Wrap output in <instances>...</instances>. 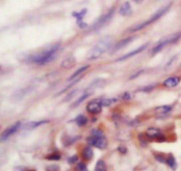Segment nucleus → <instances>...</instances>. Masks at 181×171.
Segmentation results:
<instances>
[{
	"label": "nucleus",
	"instance_id": "1",
	"mask_svg": "<svg viewBox=\"0 0 181 171\" xmlns=\"http://www.w3.org/2000/svg\"><path fill=\"white\" fill-rule=\"evenodd\" d=\"M59 45L60 44H56L50 48L44 50V52L35 55H31L28 60L29 62H33L38 65H44L49 62H51L57 56L58 51L59 50Z\"/></svg>",
	"mask_w": 181,
	"mask_h": 171
},
{
	"label": "nucleus",
	"instance_id": "2",
	"mask_svg": "<svg viewBox=\"0 0 181 171\" xmlns=\"http://www.w3.org/2000/svg\"><path fill=\"white\" fill-rule=\"evenodd\" d=\"M112 39L110 37H106L101 39L96 45H94L92 49L89 50L87 52V58L88 60H95L99 58L102 53L108 51L111 45Z\"/></svg>",
	"mask_w": 181,
	"mask_h": 171
},
{
	"label": "nucleus",
	"instance_id": "3",
	"mask_svg": "<svg viewBox=\"0 0 181 171\" xmlns=\"http://www.w3.org/2000/svg\"><path fill=\"white\" fill-rule=\"evenodd\" d=\"M87 144L90 146H94L99 149H105L107 147V140L100 129H94L91 131L90 137H87Z\"/></svg>",
	"mask_w": 181,
	"mask_h": 171
},
{
	"label": "nucleus",
	"instance_id": "4",
	"mask_svg": "<svg viewBox=\"0 0 181 171\" xmlns=\"http://www.w3.org/2000/svg\"><path fill=\"white\" fill-rule=\"evenodd\" d=\"M170 8H171V5H168L166 6H164V7L161 8V9L158 10L155 14H153L152 16H151L150 19H148V21H146L144 22L141 23V24H139V25H136V26L133 27V28H132L130 30V31H132V32H135V31H138V30H142L143 28L147 27L148 25H149V24H151V23L156 22V21H157L158 19H160L162 16H164V15L166 14Z\"/></svg>",
	"mask_w": 181,
	"mask_h": 171
},
{
	"label": "nucleus",
	"instance_id": "5",
	"mask_svg": "<svg viewBox=\"0 0 181 171\" xmlns=\"http://www.w3.org/2000/svg\"><path fill=\"white\" fill-rule=\"evenodd\" d=\"M181 37V33H177V34H173L170 37H166L163 40H161L159 43L157 45H156L151 51V53L152 54H156L157 52H159L160 51H162L165 46H167L168 45H171V44H173V43H176L179 38Z\"/></svg>",
	"mask_w": 181,
	"mask_h": 171
},
{
	"label": "nucleus",
	"instance_id": "6",
	"mask_svg": "<svg viewBox=\"0 0 181 171\" xmlns=\"http://www.w3.org/2000/svg\"><path fill=\"white\" fill-rule=\"evenodd\" d=\"M114 12H115V9L113 8V9H111L109 13H107L106 14L102 15L100 19H98V20L94 23V25L92 26L91 30H100L101 28H102V27H103L106 23L110 22V20L111 19L112 15L114 14Z\"/></svg>",
	"mask_w": 181,
	"mask_h": 171
},
{
	"label": "nucleus",
	"instance_id": "7",
	"mask_svg": "<svg viewBox=\"0 0 181 171\" xmlns=\"http://www.w3.org/2000/svg\"><path fill=\"white\" fill-rule=\"evenodd\" d=\"M21 121H18V122H16L14 124L11 125L9 128H7L4 132L1 134V137H0L1 141L4 142L6 141V140H7L8 138H9L12 135H13L14 133H16V132L18 131V129L21 128Z\"/></svg>",
	"mask_w": 181,
	"mask_h": 171
},
{
	"label": "nucleus",
	"instance_id": "8",
	"mask_svg": "<svg viewBox=\"0 0 181 171\" xmlns=\"http://www.w3.org/2000/svg\"><path fill=\"white\" fill-rule=\"evenodd\" d=\"M146 136L149 139H156L159 141H164V137H163V133L157 128H149L146 131Z\"/></svg>",
	"mask_w": 181,
	"mask_h": 171
},
{
	"label": "nucleus",
	"instance_id": "9",
	"mask_svg": "<svg viewBox=\"0 0 181 171\" xmlns=\"http://www.w3.org/2000/svg\"><path fill=\"white\" fill-rule=\"evenodd\" d=\"M102 105L101 103L97 100H94V101H91L89 102L88 104L87 105V111L90 113H94V114H96V113H100L102 111Z\"/></svg>",
	"mask_w": 181,
	"mask_h": 171
},
{
	"label": "nucleus",
	"instance_id": "10",
	"mask_svg": "<svg viewBox=\"0 0 181 171\" xmlns=\"http://www.w3.org/2000/svg\"><path fill=\"white\" fill-rule=\"evenodd\" d=\"M148 46V44H145L142 46H140V47H138L136 48L135 50H133V51H132L129 53H126V54H125L124 56H122L121 58H119V59H117L116 61H124V60H127V59H129L131 57H133V56H134V55H136L138 53H140V52H143L145 49L147 48Z\"/></svg>",
	"mask_w": 181,
	"mask_h": 171
},
{
	"label": "nucleus",
	"instance_id": "11",
	"mask_svg": "<svg viewBox=\"0 0 181 171\" xmlns=\"http://www.w3.org/2000/svg\"><path fill=\"white\" fill-rule=\"evenodd\" d=\"M171 109H172V105H161V106H158L155 109V113H156V116L163 117V116L166 115L167 113H169L171 111Z\"/></svg>",
	"mask_w": 181,
	"mask_h": 171
},
{
	"label": "nucleus",
	"instance_id": "12",
	"mask_svg": "<svg viewBox=\"0 0 181 171\" xmlns=\"http://www.w3.org/2000/svg\"><path fill=\"white\" fill-rule=\"evenodd\" d=\"M181 78L179 77V76H172V77H169L167 78L166 80L164 82H163V85L164 87H167V88H173V87H176L179 82H180Z\"/></svg>",
	"mask_w": 181,
	"mask_h": 171
},
{
	"label": "nucleus",
	"instance_id": "13",
	"mask_svg": "<svg viewBox=\"0 0 181 171\" xmlns=\"http://www.w3.org/2000/svg\"><path fill=\"white\" fill-rule=\"evenodd\" d=\"M133 39H134V37H128V38H126V39H124V40L120 41V42H118V43L116 44L115 46L113 47V49H112L111 52H117V51H118V50H120V49H122V48H124L125 46H126L127 45H129Z\"/></svg>",
	"mask_w": 181,
	"mask_h": 171
},
{
	"label": "nucleus",
	"instance_id": "14",
	"mask_svg": "<svg viewBox=\"0 0 181 171\" xmlns=\"http://www.w3.org/2000/svg\"><path fill=\"white\" fill-rule=\"evenodd\" d=\"M76 63V60L73 56H69L67 58H65V60L62 61V64H61V67H64L65 69H69L72 67Z\"/></svg>",
	"mask_w": 181,
	"mask_h": 171
},
{
	"label": "nucleus",
	"instance_id": "15",
	"mask_svg": "<svg viewBox=\"0 0 181 171\" xmlns=\"http://www.w3.org/2000/svg\"><path fill=\"white\" fill-rule=\"evenodd\" d=\"M132 6L129 2H125L122 5V6L119 9V14L123 16H129L132 14Z\"/></svg>",
	"mask_w": 181,
	"mask_h": 171
},
{
	"label": "nucleus",
	"instance_id": "16",
	"mask_svg": "<svg viewBox=\"0 0 181 171\" xmlns=\"http://www.w3.org/2000/svg\"><path fill=\"white\" fill-rule=\"evenodd\" d=\"M49 121L48 120H43V121H30L29 123H27L24 129H33L35 128H37V127L41 126V125H44L45 123H48Z\"/></svg>",
	"mask_w": 181,
	"mask_h": 171
},
{
	"label": "nucleus",
	"instance_id": "17",
	"mask_svg": "<svg viewBox=\"0 0 181 171\" xmlns=\"http://www.w3.org/2000/svg\"><path fill=\"white\" fill-rule=\"evenodd\" d=\"M94 156V152H93V149L91 148V146H87L86 148L83 150L82 152V157L87 160V161H89L91 160Z\"/></svg>",
	"mask_w": 181,
	"mask_h": 171
},
{
	"label": "nucleus",
	"instance_id": "18",
	"mask_svg": "<svg viewBox=\"0 0 181 171\" xmlns=\"http://www.w3.org/2000/svg\"><path fill=\"white\" fill-rule=\"evenodd\" d=\"M88 67H89V66H87H87H85V67H80V69H78L76 72H74V73L72 74V76L69 78V80H70V81H71V80H76V79H77V77H81L80 75L83 74L84 72H86Z\"/></svg>",
	"mask_w": 181,
	"mask_h": 171
},
{
	"label": "nucleus",
	"instance_id": "19",
	"mask_svg": "<svg viewBox=\"0 0 181 171\" xmlns=\"http://www.w3.org/2000/svg\"><path fill=\"white\" fill-rule=\"evenodd\" d=\"M90 95H91V92H87V91H86V92H85L82 96H80V97H79V98H78V99H77L74 103H73V105H72V107H76V106H78L80 103H82V102H83L86 98H87V97H89Z\"/></svg>",
	"mask_w": 181,
	"mask_h": 171
},
{
	"label": "nucleus",
	"instance_id": "20",
	"mask_svg": "<svg viewBox=\"0 0 181 171\" xmlns=\"http://www.w3.org/2000/svg\"><path fill=\"white\" fill-rule=\"evenodd\" d=\"M94 171H107V168H106V164L103 161H98L96 162L95 168H94Z\"/></svg>",
	"mask_w": 181,
	"mask_h": 171
},
{
	"label": "nucleus",
	"instance_id": "21",
	"mask_svg": "<svg viewBox=\"0 0 181 171\" xmlns=\"http://www.w3.org/2000/svg\"><path fill=\"white\" fill-rule=\"evenodd\" d=\"M166 163L172 169H175L177 168V162H176V160L172 154H170V156L168 157V159H166Z\"/></svg>",
	"mask_w": 181,
	"mask_h": 171
},
{
	"label": "nucleus",
	"instance_id": "22",
	"mask_svg": "<svg viewBox=\"0 0 181 171\" xmlns=\"http://www.w3.org/2000/svg\"><path fill=\"white\" fill-rule=\"evenodd\" d=\"M87 122V119L86 116H84V115H82V114H80L79 115L77 118H76V123H77V125L80 127L84 126L86 123Z\"/></svg>",
	"mask_w": 181,
	"mask_h": 171
},
{
	"label": "nucleus",
	"instance_id": "23",
	"mask_svg": "<svg viewBox=\"0 0 181 171\" xmlns=\"http://www.w3.org/2000/svg\"><path fill=\"white\" fill-rule=\"evenodd\" d=\"M98 101L101 103L102 105H104V106H109L112 103H114L116 101L115 98H101V99H98Z\"/></svg>",
	"mask_w": 181,
	"mask_h": 171
},
{
	"label": "nucleus",
	"instance_id": "24",
	"mask_svg": "<svg viewBox=\"0 0 181 171\" xmlns=\"http://www.w3.org/2000/svg\"><path fill=\"white\" fill-rule=\"evenodd\" d=\"M86 14H87V10L83 9L80 13H73V16L77 18V22H82V18L86 15Z\"/></svg>",
	"mask_w": 181,
	"mask_h": 171
},
{
	"label": "nucleus",
	"instance_id": "25",
	"mask_svg": "<svg viewBox=\"0 0 181 171\" xmlns=\"http://www.w3.org/2000/svg\"><path fill=\"white\" fill-rule=\"evenodd\" d=\"M76 171H88L87 170V166H86V164L82 163V162H80L77 165V167H76Z\"/></svg>",
	"mask_w": 181,
	"mask_h": 171
},
{
	"label": "nucleus",
	"instance_id": "26",
	"mask_svg": "<svg viewBox=\"0 0 181 171\" xmlns=\"http://www.w3.org/2000/svg\"><path fill=\"white\" fill-rule=\"evenodd\" d=\"M60 158H61V156H60L59 153H53V154L47 157L48 160H52V161H58V160H60Z\"/></svg>",
	"mask_w": 181,
	"mask_h": 171
},
{
	"label": "nucleus",
	"instance_id": "27",
	"mask_svg": "<svg viewBox=\"0 0 181 171\" xmlns=\"http://www.w3.org/2000/svg\"><path fill=\"white\" fill-rule=\"evenodd\" d=\"M77 92H78V90H77V89H75V90H72V92H71V93H69V94L66 96V98L65 99V101H68V100H70V99H71V98H72V97H73V96H74Z\"/></svg>",
	"mask_w": 181,
	"mask_h": 171
},
{
	"label": "nucleus",
	"instance_id": "28",
	"mask_svg": "<svg viewBox=\"0 0 181 171\" xmlns=\"http://www.w3.org/2000/svg\"><path fill=\"white\" fill-rule=\"evenodd\" d=\"M77 161H78V156L77 155H74V156H72L68 159V163L73 164L74 162H76Z\"/></svg>",
	"mask_w": 181,
	"mask_h": 171
},
{
	"label": "nucleus",
	"instance_id": "29",
	"mask_svg": "<svg viewBox=\"0 0 181 171\" xmlns=\"http://www.w3.org/2000/svg\"><path fill=\"white\" fill-rule=\"evenodd\" d=\"M14 171H29L27 168L24 167H16L14 169Z\"/></svg>",
	"mask_w": 181,
	"mask_h": 171
},
{
	"label": "nucleus",
	"instance_id": "30",
	"mask_svg": "<svg viewBox=\"0 0 181 171\" xmlns=\"http://www.w3.org/2000/svg\"><path fill=\"white\" fill-rule=\"evenodd\" d=\"M156 159L157 161H159L160 162H164V163L166 162L167 161V160H165L163 156H156Z\"/></svg>",
	"mask_w": 181,
	"mask_h": 171
},
{
	"label": "nucleus",
	"instance_id": "31",
	"mask_svg": "<svg viewBox=\"0 0 181 171\" xmlns=\"http://www.w3.org/2000/svg\"><path fill=\"white\" fill-rule=\"evenodd\" d=\"M130 93L129 92H125V94L123 95V98L124 99H130Z\"/></svg>",
	"mask_w": 181,
	"mask_h": 171
},
{
	"label": "nucleus",
	"instance_id": "32",
	"mask_svg": "<svg viewBox=\"0 0 181 171\" xmlns=\"http://www.w3.org/2000/svg\"><path fill=\"white\" fill-rule=\"evenodd\" d=\"M155 87V85H151L149 87H146L144 89H142V91H150L151 89H153V88Z\"/></svg>",
	"mask_w": 181,
	"mask_h": 171
},
{
	"label": "nucleus",
	"instance_id": "33",
	"mask_svg": "<svg viewBox=\"0 0 181 171\" xmlns=\"http://www.w3.org/2000/svg\"><path fill=\"white\" fill-rule=\"evenodd\" d=\"M118 151H119L121 153H126V149L125 148L124 146H119V147H118Z\"/></svg>",
	"mask_w": 181,
	"mask_h": 171
},
{
	"label": "nucleus",
	"instance_id": "34",
	"mask_svg": "<svg viewBox=\"0 0 181 171\" xmlns=\"http://www.w3.org/2000/svg\"><path fill=\"white\" fill-rule=\"evenodd\" d=\"M78 25L80 26V28H81V29H83V28H86V27H87V24H86V23H84L83 22H78Z\"/></svg>",
	"mask_w": 181,
	"mask_h": 171
},
{
	"label": "nucleus",
	"instance_id": "35",
	"mask_svg": "<svg viewBox=\"0 0 181 171\" xmlns=\"http://www.w3.org/2000/svg\"><path fill=\"white\" fill-rule=\"evenodd\" d=\"M133 1H134L135 3H137V4H140V3H141L143 0H133Z\"/></svg>",
	"mask_w": 181,
	"mask_h": 171
}]
</instances>
